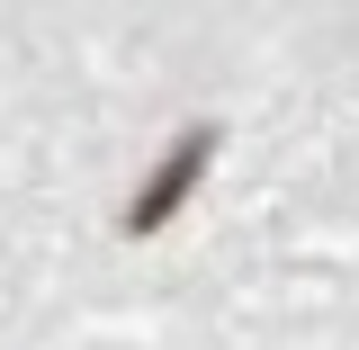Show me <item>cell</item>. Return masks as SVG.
<instances>
[{"instance_id": "cell-1", "label": "cell", "mask_w": 359, "mask_h": 350, "mask_svg": "<svg viewBox=\"0 0 359 350\" xmlns=\"http://www.w3.org/2000/svg\"><path fill=\"white\" fill-rule=\"evenodd\" d=\"M207 162H216V126H189L171 153L153 162V180H144V189L126 198V216H117V224H126V234H162V224L189 207V189L207 180Z\"/></svg>"}]
</instances>
